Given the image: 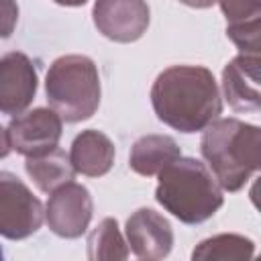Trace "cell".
<instances>
[{
	"instance_id": "obj_11",
	"label": "cell",
	"mask_w": 261,
	"mask_h": 261,
	"mask_svg": "<svg viewBox=\"0 0 261 261\" xmlns=\"http://www.w3.org/2000/svg\"><path fill=\"white\" fill-rule=\"evenodd\" d=\"M222 92L232 110H259V55L241 53L222 71Z\"/></svg>"
},
{
	"instance_id": "obj_9",
	"label": "cell",
	"mask_w": 261,
	"mask_h": 261,
	"mask_svg": "<svg viewBox=\"0 0 261 261\" xmlns=\"http://www.w3.org/2000/svg\"><path fill=\"white\" fill-rule=\"evenodd\" d=\"M37 94V71L33 61L20 53L12 51L0 57V112L2 114H22Z\"/></svg>"
},
{
	"instance_id": "obj_14",
	"label": "cell",
	"mask_w": 261,
	"mask_h": 261,
	"mask_svg": "<svg viewBox=\"0 0 261 261\" xmlns=\"http://www.w3.org/2000/svg\"><path fill=\"white\" fill-rule=\"evenodd\" d=\"M24 169L29 177L35 181V186L47 194L55 192L67 181H73L75 175L69 163V155H65V151H61L59 147L41 157H27Z\"/></svg>"
},
{
	"instance_id": "obj_16",
	"label": "cell",
	"mask_w": 261,
	"mask_h": 261,
	"mask_svg": "<svg viewBox=\"0 0 261 261\" xmlns=\"http://www.w3.org/2000/svg\"><path fill=\"white\" fill-rule=\"evenodd\" d=\"M90 259H126L128 249L114 218H104L88 237Z\"/></svg>"
},
{
	"instance_id": "obj_7",
	"label": "cell",
	"mask_w": 261,
	"mask_h": 261,
	"mask_svg": "<svg viewBox=\"0 0 261 261\" xmlns=\"http://www.w3.org/2000/svg\"><path fill=\"white\" fill-rule=\"evenodd\" d=\"M10 149L24 157H41L57 149L61 139V116L53 108H35L10 120Z\"/></svg>"
},
{
	"instance_id": "obj_22",
	"label": "cell",
	"mask_w": 261,
	"mask_h": 261,
	"mask_svg": "<svg viewBox=\"0 0 261 261\" xmlns=\"http://www.w3.org/2000/svg\"><path fill=\"white\" fill-rule=\"evenodd\" d=\"M53 2H57V4H61V6H82V4H86L88 0H53Z\"/></svg>"
},
{
	"instance_id": "obj_2",
	"label": "cell",
	"mask_w": 261,
	"mask_h": 261,
	"mask_svg": "<svg viewBox=\"0 0 261 261\" xmlns=\"http://www.w3.org/2000/svg\"><path fill=\"white\" fill-rule=\"evenodd\" d=\"M200 151L226 192H239L261 163V130L239 118H214L202 128Z\"/></svg>"
},
{
	"instance_id": "obj_6",
	"label": "cell",
	"mask_w": 261,
	"mask_h": 261,
	"mask_svg": "<svg viewBox=\"0 0 261 261\" xmlns=\"http://www.w3.org/2000/svg\"><path fill=\"white\" fill-rule=\"evenodd\" d=\"M92 212L94 204L88 188L75 181H67L51 192L45 206V220L57 237L77 239L88 230Z\"/></svg>"
},
{
	"instance_id": "obj_13",
	"label": "cell",
	"mask_w": 261,
	"mask_h": 261,
	"mask_svg": "<svg viewBox=\"0 0 261 261\" xmlns=\"http://www.w3.org/2000/svg\"><path fill=\"white\" fill-rule=\"evenodd\" d=\"M181 157L177 143L167 135H145L141 137L128 157V165L139 175H157L165 165Z\"/></svg>"
},
{
	"instance_id": "obj_10",
	"label": "cell",
	"mask_w": 261,
	"mask_h": 261,
	"mask_svg": "<svg viewBox=\"0 0 261 261\" xmlns=\"http://www.w3.org/2000/svg\"><path fill=\"white\" fill-rule=\"evenodd\" d=\"M126 245L139 259L157 261L169 255L173 230L165 216L151 208H139L126 220Z\"/></svg>"
},
{
	"instance_id": "obj_18",
	"label": "cell",
	"mask_w": 261,
	"mask_h": 261,
	"mask_svg": "<svg viewBox=\"0 0 261 261\" xmlns=\"http://www.w3.org/2000/svg\"><path fill=\"white\" fill-rule=\"evenodd\" d=\"M216 2L220 4L228 24L261 18V0H216Z\"/></svg>"
},
{
	"instance_id": "obj_1",
	"label": "cell",
	"mask_w": 261,
	"mask_h": 261,
	"mask_svg": "<svg viewBox=\"0 0 261 261\" xmlns=\"http://www.w3.org/2000/svg\"><path fill=\"white\" fill-rule=\"evenodd\" d=\"M151 104L161 122L179 130L206 128L222 110L220 90L210 69L202 65H171L151 88Z\"/></svg>"
},
{
	"instance_id": "obj_23",
	"label": "cell",
	"mask_w": 261,
	"mask_h": 261,
	"mask_svg": "<svg viewBox=\"0 0 261 261\" xmlns=\"http://www.w3.org/2000/svg\"><path fill=\"white\" fill-rule=\"evenodd\" d=\"M0 259H2V249H0Z\"/></svg>"
},
{
	"instance_id": "obj_8",
	"label": "cell",
	"mask_w": 261,
	"mask_h": 261,
	"mask_svg": "<svg viewBox=\"0 0 261 261\" xmlns=\"http://www.w3.org/2000/svg\"><path fill=\"white\" fill-rule=\"evenodd\" d=\"M92 16L96 29L116 43H133L149 27V6L145 0H96Z\"/></svg>"
},
{
	"instance_id": "obj_4",
	"label": "cell",
	"mask_w": 261,
	"mask_h": 261,
	"mask_svg": "<svg viewBox=\"0 0 261 261\" xmlns=\"http://www.w3.org/2000/svg\"><path fill=\"white\" fill-rule=\"evenodd\" d=\"M45 92L51 108L65 122L88 120L100 106V75L86 55H63L47 71Z\"/></svg>"
},
{
	"instance_id": "obj_21",
	"label": "cell",
	"mask_w": 261,
	"mask_h": 261,
	"mask_svg": "<svg viewBox=\"0 0 261 261\" xmlns=\"http://www.w3.org/2000/svg\"><path fill=\"white\" fill-rule=\"evenodd\" d=\"M181 4H186V6H192V8H208V6H212L216 0H179Z\"/></svg>"
},
{
	"instance_id": "obj_12",
	"label": "cell",
	"mask_w": 261,
	"mask_h": 261,
	"mask_svg": "<svg viewBox=\"0 0 261 261\" xmlns=\"http://www.w3.org/2000/svg\"><path fill=\"white\" fill-rule=\"evenodd\" d=\"M114 143L100 130H84L80 133L69 149V163L75 173L88 177H100L110 171L114 163Z\"/></svg>"
},
{
	"instance_id": "obj_20",
	"label": "cell",
	"mask_w": 261,
	"mask_h": 261,
	"mask_svg": "<svg viewBox=\"0 0 261 261\" xmlns=\"http://www.w3.org/2000/svg\"><path fill=\"white\" fill-rule=\"evenodd\" d=\"M10 153V141H8V133L6 128L0 126V159H4Z\"/></svg>"
},
{
	"instance_id": "obj_5",
	"label": "cell",
	"mask_w": 261,
	"mask_h": 261,
	"mask_svg": "<svg viewBox=\"0 0 261 261\" xmlns=\"http://www.w3.org/2000/svg\"><path fill=\"white\" fill-rule=\"evenodd\" d=\"M43 204L14 173L0 171V234L20 241L43 224Z\"/></svg>"
},
{
	"instance_id": "obj_17",
	"label": "cell",
	"mask_w": 261,
	"mask_h": 261,
	"mask_svg": "<svg viewBox=\"0 0 261 261\" xmlns=\"http://www.w3.org/2000/svg\"><path fill=\"white\" fill-rule=\"evenodd\" d=\"M226 35L241 49V53L259 55V49H261V18H253V20H245V22H232V24L226 27Z\"/></svg>"
},
{
	"instance_id": "obj_15",
	"label": "cell",
	"mask_w": 261,
	"mask_h": 261,
	"mask_svg": "<svg viewBox=\"0 0 261 261\" xmlns=\"http://www.w3.org/2000/svg\"><path fill=\"white\" fill-rule=\"evenodd\" d=\"M253 253H255V247L251 239H245L241 234H216L212 239L202 241L194 249L192 259L234 261V259H251Z\"/></svg>"
},
{
	"instance_id": "obj_3",
	"label": "cell",
	"mask_w": 261,
	"mask_h": 261,
	"mask_svg": "<svg viewBox=\"0 0 261 261\" xmlns=\"http://www.w3.org/2000/svg\"><path fill=\"white\" fill-rule=\"evenodd\" d=\"M155 200L186 224H198L218 212L222 188L210 169L194 157H177L159 173Z\"/></svg>"
},
{
	"instance_id": "obj_19",
	"label": "cell",
	"mask_w": 261,
	"mask_h": 261,
	"mask_svg": "<svg viewBox=\"0 0 261 261\" xmlns=\"http://www.w3.org/2000/svg\"><path fill=\"white\" fill-rule=\"evenodd\" d=\"M18 20L16 0H0V39H8Z\"/></svg>"
}]
</instances>
